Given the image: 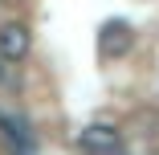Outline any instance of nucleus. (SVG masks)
Returning <instances> with one entry per match:
<instances>
[{
	"label": "nucleus",
	"mask_w": 159,
	"mask_h": 155,
	"mask_svg": "<svg viewBox=\"0 0 159 155\" xmlns=\"http://www.w3.org/2000/svg\"><path fill=\"white\" fill-rule=\"evenodd\" d=\"M29 45H33V37H29V29H25L20 21L0 25V57H4V61H20V57H29Z\"/></svg>",
	"instance_id": "nucleus-3"
},
{
	"label": "nucleus",
	"mask_w": 159,
	"mask_h": 155,
	"mask_svg": "<svg viewBox=\"0 0 159 155\" xmlns=\"http://www.w3.org/2000/svg\"><path fill=\"white\" fill-rule=\"evenodd\" d=\"M0 61H4V57H0ZM4 78H8V70H4V66H0V86H4Z\"/></svg>",
	"instance_id": "nucleus-4"
},
{
	"label": "nucleus",
	"mask_w": 159,
	"mask_h": 155,
	"mask_svg": "<svg viewBox=\"0 0 159 155\" xmlns=\"http://www.w3.org/2000/svg\"><path fill=\"white\" fill-rule=\"evenodd\" d=\"M131 45H135V29L126 21H106L98 29V53L102 57H122Z\"/></svg>",
	"instance_id": "nucleus-2"
},
{
	"label": "nucleus",
	"mask_w": 159,
	"mask_h": 155,
	"mask_svg": "<svg viewBox=\"0 0 159 155\" xmlns=\"http://www.w3.org/2000/svg\"><path fill=\"white\" fill-rule=\"evenodd\" d=\"M118 143H122V135L110 127V122H90V127L78 131V147L86 155H114Z\"/></svg>",
	"instance_id": "nucleus-1"
}]
</instances>
